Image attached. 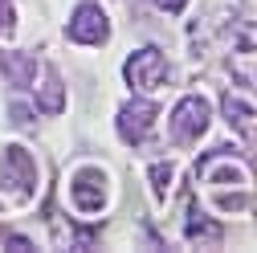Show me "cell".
Returning a JSON list of instances; mask_svg holds the SVG:
<instances>
[{
    "instance_id": "cell-1",
    "label": "cell",
    "mask_w": 257,
    "mask_h": 253,
    "mask_svg": "<svg viewBox=\"0 0 257 253\" xmlns=\"http://www.w3.org/2000/svg\"><path fill=\"white\" fill-rule=\"evenodd\" d=\"M37 188V168L29 160V151L5 147L0 151V208H21L33 200Z\"/></svg>"
},
{
    "instance_id": "cell-2",
    "label": "cell",
    "mask_w": 257,
    "mask_h": 253,
    "mask_svg": "<svg viewBox=\"0 0 257 253\" xmlns=\"http://www.w3.org/2000/svg\"><path fill=\"white\" fill-rule=\"evenodd\" d=\"M122 74H126V82H131L139 94H155V90H164L168 78H172L168 57L159 53V49H139V53L122 66Z\"/></svg>"
},
{
    "instance_id": "cell-3",
    "label": "cell",
    "mask_w": 257,
    "mask_h": 253,
    "mask_svg": "<svg viewBox=\"0 0 257 253\" xmlns=\"http://www.w3.org/2000/svg\"><path fill=\"white\" fill-rule=\"evenodd\" d=\"M208 118H212L208 102L200 98V94H192V98H184V102L176 106V114H172V139H176V143L200 139V135L208 131Z\"/></svg>"
},
{
    "instance_id": "cell-4",
    "label": "cell",
    "mask_w": 257,
    "mask_h": 253,
    "mask_svg": "<svg viewBox=\"0 0 257 253\" xmlns=\"http://www.w3.org/2000/svg\"><path fill=\"white\" fill-rule=\"evenodd\" d=\"M70 192H74V208L86 212V216H98L106 208V176L98 168H82L70 184Z\"/></svg>"
},
{
    "instance_id": "cell-5",
    "label": "cell",
    "mask_w": 257,
    "mask_h": 253,
    "mask_svg": "<svg viewBox=\"0 0 257 253\" xmlns=\"http://www.w3.org/2000/svg\"><path fill=\"white\" fill-rule=\"evenodd\" d=\"M70 37H74L78 45H102V41L110 37L106 13H102L98 5H82V9L74 13V21H70Z\"/></svg>"
},
{
    "instance_id": "cell-6",
    "label": "cell",
    "mask_w": 257,
    "mask_h": 253,
    "mask_svg": "<svg viewBox=\"0 0 257 253\" xmlns=\"http://www.w3.org/2000/svg\"><path fill=\"white\" fill-rule=\"evenodd\" d=\"M151 126H155V106L143 102V98H139V102H126V106L118 110V131H122L126 143H143Z\"/></svg>"
},
{
    "instance_id": "cell-7",
    "label": "cell",
    "mask_w": 257,
    "mask_h": 253,
    "mask_svg": "<svg viewBox=\"0 0 257 253\" xmlns=\"http://www.w3.org/2000/svg\"><path fill=\"white\" fill-rule=\"evenodd\" d=\"M233 70L245 78V82H257V25L245 29L237 49H233Z\"/></svg>"
},
{
    "instance_id": "cell-8",
    "label": "cell",
    "mask_w": 257,
    "mask_h": 253,
    "mask_svg": "<svg viewBox=\"0 0 257 253\" xmlns=\"http://www.w3.org/2000/svg\"><path fill=\"white\" fill-rule=\"evenodd\" d=\"M184 233H188V241L192 245H204V241H220V225H212V220L192 204L188 208V225H184Z\"/></svg>"
},
{
    "instance_id": "cell-9",
    "label": "cell",
    "mask_w": 257,
    "mask_h": 253,
    "mask_svg": "<svg viewBox=\"0 0 257 253\" xmlns=\"http://www.w3.org/2000/svg\"><path fill=\"white\" fill-rule=\"evenodd\" d=\"M224 114H229V122L237 126V131H245L249 126V118H253V102H241V98H224Z\"/></svg>"
},
{
    "instance_id": "cell-10",
    "label": "cell",
    "mask_w": 257,
    "mask_h": 253,
    "mask_svg": "<svg viewBox=\"0 0 257 253\" xmlns=\"http://www.w3.org/2000/svg\"><path fill=\"white\" fill-rule=\"evenodd\" d=\"M168 180H172V164H159V168H151V184H155V196H164V192H168Z\"/></svg>"
},
{
    "instance_id": "cell-11",
    "label": "cell",
    "mask_w": 257,
    "mask_h": 253,
    "mask_svg": "<svg viewBox=\"0 0 257 253\" xmlns=\"http://www.w3.org/2000/svg\"><path fill=\"white\" fill-rule=\"evenodd\" d=\"M9 33H13V5L0 0V37H9Z\"/></svg>"
},
{
    "instance_id": "cell-12",
    "label": "cell",
    "mask_w": 257,
    "mask_h": 253,
    "mask_svg": "<svg viewBox=\"0 0 257 253\" xmlns=\"http://www.w3.org/2000/svg\"><path fill=\"white\" fill-rule=\"evenodd\" d=\"M155 5H159V9H168V13H180L188 0H155Z\"/></svg>"
}]
</instances>
